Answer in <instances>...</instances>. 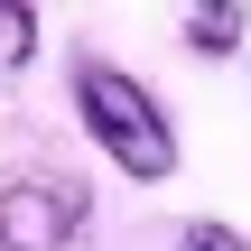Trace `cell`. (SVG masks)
Instances as JSON below:
<instances>
[{
	"label": "cell",
	"mask_w": 251,
	"mask_h": 251,
	"mask_svg": "<svg viewBox=\"0 0 251 251\" xmlns=\"http://www.w3.org/2000/svg\"><path fill=\"white\" fill-rule=\"evenodd\" d=\"M75 121H84V140H93L121 177H140V186L177 177V121H168L158 93H149L140 75H121L112 56H84V65H75Z\"/></svg>",
	"instance_id": "cell-1"
},
{
	"label": "cell",
	"mask_w": 251,
	"mask_h": 251,
	"mask_svg": "<svg viewBox=\"0 0 251 251\" xmlns=\"http://www.w3.org/2000/svg\"><path fill=\"white\" fill-rule=\"evenodd\" d=\"M84 186L75 177H9L0 186V251H75Z\"/></svg>",
	"instance_id": "cell-2"
},
{
	"label": "cell",
	"mask_w": 251,
	"mask_h": 251,
	"mask_svg": "<svg viewBox=\"0 0 251 251\" xmlns=\"http://www.w3.org/2000/svg\"><path fill=\"white\" fill-rule=\"evenodd\" d=\"M242 9H186V47H196V56H233V47H242Z\"/></svg>",
	"instance_id": "cell-3"
},
{
	"label": "cell",
	"mask_w": 251,
	"mask_h": 251,
	"mask_svg": "<svg viewBox=\"0 0 251 251\" xmlns=\"http://www.w3.org/2000/svg\"><path fill=\"white\" fill-rule=\"evenodd\" d=\"M37 56V9H19V0H0V84L19 75Z\"/></svg>",
	"instance_id": "cell-4"
},
{
	"label": "cell",
	"mask_w": 251,
	"mask_h": 251,
	"mask_svg": "<svg viewBox=\"0 0 251 251\" xmlns=\"http://www.w3.org/2000/svg\"><path fill=\"white\" fill-rule=\"evenodd\" d=\"M177 251H251V233H233V224H186Z\"/></svg>",
	"instance_id": "cell-5"
}]
</instances>
